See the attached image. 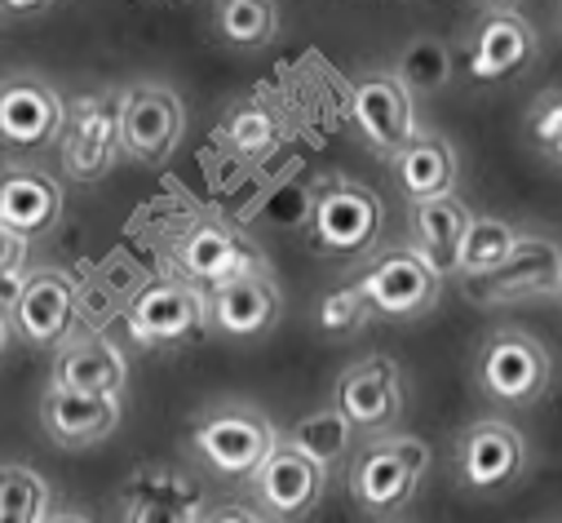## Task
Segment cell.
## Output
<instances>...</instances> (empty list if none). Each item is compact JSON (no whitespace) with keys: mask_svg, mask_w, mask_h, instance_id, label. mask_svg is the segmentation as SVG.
<instances>
[{"mask_svg":"<svg viewBox=\"0 0 562 523\" xmlns=\"http://www.w3.org/2000/svg\"><path fill=\"white\" fill-rule=\"evenodd\" d=\"M479 390L501 409H531L549 396L553 386V355L549 346L527 329H496L479 346L474 359Z\"/></svg>","mask_w":562,"mask_h":523,"instance_id":"6da1fadb","label":"cell"},{"mask_svg":"<svg viewBox=\"0 0 562 523\" xmlns=\"http://www.w3.org/2000/svg\"><path fill=\"white\" fill-rule=\"evenodd\" d=\"M426 470H430L426 439L385 431L350 461V497L363 514H394L416 497Z\"/></svg>","mask_w":562,"mask_h":523,"instance_id":"7a4b0ae2","label":"cell"},{"mask_svg":"<svg viewBox=\"0 0 562 523\" xmlns=\"http://www.w3.org/2000/svg\"><path fill=\"white\" fill-rule=\"evenodd\" d=\"M306 226L319 253L328 257H363L372 253L381 226H385V204L372 187L355 178H328L306 209Z\"/></svg>","mask_w":562,"mask_h":523,"instance_id":"3957f363","label":"cell"},{"mask_svg":"<svg viewBox=\"0 0 562 523\" xmlns=\"http://www.w3.org/2000/svg\"><path fill=\"white\" fill-rule=\"evenodd\" d=\"M191 448L213 475L252 479L261 470V461L279 448V435H274L266 413H257L248 404H222L195 422Z\"/></svg>","mask_w":562,"mask_h":523,"instance_id":"277c9868","label":"cell"},{"mask_svg":"<svg viewBox=\"0 0 562 523\" xmlns=\"http://www.w3.org/2000/svg\"><path fill=\"white\" fill-rule=\"evenodd\" d=\"M120 134H124V156L128 160L165 165L182 147L187 107L160 80L128 85V89H120Z\"/></svg>","mask_w":562,"mask_h":523,"instance_id":"5b68a950","label":"cell"},{"mask_svg":"<svg viewBox=\"0 0 562 523\" xmlns=\"http://www.w3.org/2000/svg\"><path fill=\"white\" fill-rule=\"evenodd\" d=\"M562 289V244L549 235H518L514 253L487 276L465 280V298L474 307H505L531 298H558Z\"/></svg>","mask_w":562,"mask_h":523,"instance_id":"8992f818","label":"cell"},{"mask_svg":"<svg viewBox=\"0 0 562 523\" xmlns=\"http://www.w3.org/2000/svg\"><path fill=\"white\" fill-rule=\"evenodd\" d=\"M58 156H63L67 178H76V182H98L111 174V165L124 156L120 93H89L67 107Z\"/></svg>","mask_w":562,"mask_h":523,"instance_id":"52a82bcc","label":"cell"},{"mask_svg":"<svg viewBox=\"0 0 562 523\" xmlns=\"http://www.w3.org/2000/svg\"><path fill=\"white\" fill-rule=\"evenodd\" d=\"M359 289L372 302V315H381V320H420V315H430L439 307L443 276L416 248H390L359 276Z\"/></svg>","mask_w":562,"mask_h":523,"instance_id":"ba28073f","label":"cell"},{"mask_svg":"<svg viewBox=\"0 0 562 523\" xmlns=\"http://www.w3.org/2000/svg\"><path fill=\"white\" fill-rule=\"evenodd\" d=\"M350 120H355L359 138L372 152H381V156L394 160L416 138V102H412V89L403 85L398 71H368L350 89Z\"/></svg>","mask_w":562,"mask_h":523,"instance_id":"9c48e42d","label":"cell"},{"mask_svg":"<svg viewBox=\"0 0 562 523\" xmlns=\"http://www.w3.org/2000/svg\"><path fill=\"white\" fill-rule=\"evenodd\" d=\"M209 324V293L191 280H156L128 302V337L137 346H178Z\"/></svg>","mask_w":562,"mask_h":523,"instance_id":"30bf717a","label":"cell"},{"mask_svg":"<svg viewBox=\"0 0 562 523\" xmlns=\"http://www.w3.org/2000/svg\"><path fill=\"white\" fill-rule=\"evenodd\" d=\"M527 470V439L514 422H501V418H483L474 426L461 431V444H457V475L470 492H505L522 479Z\"/></svg>","mask_w":562,"mask_h":523,"instance_id":"8fae6325","label":"cell"},{"mask_svg":"<svg viewBox=\"0 0 562 523\" xmlns=\"http://www.w3.org/2000/svg\"><path fill=\"white\" fill-rule=\"evenodd\" d=\"M67 102L41 76H5L0 80V143L10 152H41L63 138Z\"/></svg>","mask_w":562,"mask_h":523,"instance_id":"7c38bea8","label":"cell"},{"mask_svg":"<svg viewBox=\"0 0 562 523\" xmlns=\"http://www.w3.org/2000/svg\"><path fill=\"white\" fill-rule=\"evenodd\" d=\"M173 257H178L182 280H191V285H200V289H217V285L239 280V276H248V271L261 267L257 244H252L239 226L217 222V218L195 222V226L178 240V253H173Z\"/></svg>","mask_w":562,"mask_h":523,"instance_id":"4fadbf2b","label":"cell"},{"mask_svg":"<svg viewBox=\"0 0 562 523\" xmlns=\"http://www.w3.org/2000/svg\"><path fill=\"white\" fill-rule=\"evenodd\" d=\"M337 409L363 435H385L403 418V372L390 355H363L337 377Z\"/></svg>","mask_w":562,"mask_h":523,"instance_id":"5bb4252c","label":"cell"},{"mask_svg":"<svg viewBox=\"0 0 562 523\" xmlns=\"http://www.w3.org/2000/svg\"><path fill=\"white\" fill-rule=\"evenodd\" d=\"M252 488H257L261 510H270L274 519H284V523H297L324 501L328 470L315 457H306L302 448H293L289 439H279V448L252 475Z\"/></svg>","mask_w":562,"mask_h":523,"instance_id":"9a60e30c","label":"cell"},{"mask_svg":"<svg viewBox=\"0 0 562 523\" xmlns=\"http://www.w3.org/2000/svg\"><path fill=\"white\" fill-rule=\"evenodd\" d=\"M536 27L514 14V10H492L479 19L474 36H470V54H465V71L474 85H496L509 76H522L536 63Z\"/></svg>","mask_w":562,"mask_h":523,"instance_id":"2e32d148","label":"cell"},{"mask_svg":"<svg viewBox=\"0 0 562 523\" xmlns=\"http://www.w3.org/2000/svg\"><path fill=\"white\" fill-rule=\"evenodd\" d=\"M284 315V298L266 267L209 289V324L226 337H261Z\"/></svg>","mask_w":562,"mask_h":523,"instance_id":"e0dca14e","label":"cell"},{"mask_svg":"<svg viewBox=\"0 0 562 523\" xmlns=\"http://www.w3.org/2000/svg\"><path fill=\"white\" fill-rule=\"evenodd\" d=\"M124 381H128L124 350L106 333H85L67 342L54 355V372H49V386L76 390V396H106V400H120Z\"/></svg>","mask_w":562,"mask_h":523,"instance_id":"ac0fdd59","label":"cell"},{"mask_svg":"<svg viewBox=\"0 0 562 523\" xmlns=\"http://www.w3.org/2000/svg\"><path fill=\"white\" fill-rule=\"evenodd\" d=\"M76 298L80 293H76L71 276H63V271H36V276H27V289L14 302L10 324L32 346H58V342H67V333L76 324Z\"/></svg>","mask_w":562,"mask_h":523,"instance_id":"d6986e66","label":"cell"},{"mask_svg":"<svg viewBox=\"0 0 562 523\" xmlns=\"http://www.w3.org/2000/svg\"><path fill=\"white\" fill-rule=\"evenodd\" d=\"M41 426L58 448H89L120 426V400L76 396V390L49 386L41 400Z\"/></svg>","mask_w":562,"mask_h":523,"instance_id":"ffe728a7","label":"cell"},{"mask_svg":"<svg viewBox=\"0 0 562 523\" xmlns=\"http://www.w3.org/2000/svg\"><path fill=\"white\" fill-rule=\"evenodd\" d=\"M470 226H474V213L457 196H439V200L412 204V248L426 257L443 280L461 276V253H465Z\"/></svg>","mask_w":562,"mask_h":523,"instance_id":"44dd1931","label":"cell"},{"mask_svg":"<svg viewBox=\"0 0 562 523\" xmlns=\"http://www.w3.org/2000/svg\"><path fill=\"white\" fill-rule=\"evenodd\" d=\"M124 523H204V497L178 470H137L124 488Z\"/></svg>","mask_w":562,"mask_h":523,"instance_id":"7402d4cb","label":"cell"},{"mask_svg":"<svg viewBox=\"0 0 562 523\" xmlns=\"http://www.w3.org/2000/svg\"><path fill=\"white\" fill-rule=\"evenodd\" d=\"M63 218V191L41 169H5L0 174V226L27 240L54 231Z\"/></svg>","mask_w":562,"mask_h":523,"instance_id":"603a6c76","label":"cell"},{"mask_svg":"<svg viewBox=\"0 0 562 523\" xmlns=\"http://www.w3.org/2000/svg\"><path fill=\"white\" fill-rule=\"evenodd\" d=\"M390 165H394V182L407 196V204L452 196L457 187V152L439 134H416Z\"/></svg>","mask_w":562,"mask_h":523,"instance_id":"cb8c5ba5","label":"cell"},{"mask_svg":"<svg viewBox=\"0 0 562 523\" xmlns=\"http://www.w3.org/2000/svg\"><path fill=\"white\" fill-rule=\"evenodd\" d=\"M355 426H350V418L333 404V409H319V413H306L302 422H293V431H289V444L293 448H302L306 457H315L328 475L346 461V453H350V444H355Z\"/></svg>","mask_w":562,"mask_h":523,"instance_id":"d4e9b609","label":"cell"},{"mask_svg":"<svg viewBox=\"0 0 562 523\" xmlns=\"http://www.w3.org/2000/svg\"><path fill=\"white\" fill-rule=\"evenodd\" d=\"M213 23L231 49H266L279 36V5L274 0H217Z\"/></svg>","mask_w":562,"mask_h":523,"instance_id":"484cf974","label":"cell"},{"mask_svg":"<svg viewBox=\"0 0 562 523\" xmlns=\"http://www.w3.org/2000/svg\"><path fill=\"white\" fill-rule=\"evenodd\" d=\"M49 483L23 466L5 461L0 466V523H49Z\"/></svg>","mask_w":562,"mask_h":523,"instance_id":"4316f807","label":"cell"},{"mask_svg":"<svg viewBox=\"0 0 562 523\" xmlns=\"http://www.w3.org/2000/svg\"><path fill=\"white\" fill-rule=\"evenodd\" d=\"M394 71L403 76V85H407L412 93H439V89L452 80V49H448V41H439V36H412V41L403 45Z\"/></svg>","mask_w":562,"mask_h":523,"instance_id":"83f0119b","label":"cell"},{"mask_svg":"<svg viewBox=\"0 0 562 523\" xmlns=\"http://www.w3.org/2000/svg\"><path fill=\"white\" fill-rule=\"evenodd\" d=\"M514 244H518V231H514L505 218H479V213H474V226H470L465 253H461V280L496 271L501 262L514 253Z\"/></svg>","mask_w":562,"mask_h":523,"instance_id":"f1b7e54d","label":"cell"},{"mask_svg":"<svg viewBox=\"0 0 562 523\" xmlns=\"http://www.w3.org/2000/svg\"><path fill=\"white\" fill-rule=\"evenodd\" d=\"M222 138H226V147H231L235 156H244V160H261V156L279 143V120L270 115V107H261V102H244V107H235V111L226 115Z\"/></svg>","mask_w":562,"mask_h":523,"instance_id":"f546056e","label":"cell"},{"mask_svg":"<svg viewBox=\"0 0 562 523\" xmlns=\"http://www.w3.org/2000/svg\"><path fill=\"white\" fill-rule=\"evenodd\" d=\"M527 138L536 156L562 174V89H549L527 107Z\"/></svg>","mask_w":562,"mask_h":523,"instance_id":"4dcf8cb0","label":"cell"},{"mask_svg":"<svg viewBox=\"0 0 562 523\" xmlns=\"http://www.w3.org/2000/svg\"><path fill=\"white\" fill-rule=\"evenodd\" d=\"M368 320H372V302L363 298L359 285L333 289V293L319 302V329H324L328 337H350V333H359Z\"/></svg>","mask_w":562,"mask_h":523,"instance_id":"1f68e13d","label":"cell"},{"mask_svg":"<svg viewBox=\"0 0 562 523\" xmlns=\"http://www.w3.org/2000/svg\"><path fill=\"white\" fill-rule=\"evenodd\" d=\"M27 257H32V240L10 231V226H0V271H23Z\"/></svg>","mask_w":562,"mask_h":523,"instance_id":"d6a6232c","label":"cell"},{"mask_svg":"<svg viewBox=\"0 0 562 523\" xmlns=\"http://www.w3.org/2000/svg\"><path fill=\"white\" fill-rule=\"evenodd\" d=\"M27 276L23 271H0V311H14V302L23 298Z\"/></svg>","mask_w":562,"mask_h":523,"instance_id":"836d02e7","label":"cell"},{"mask_svg":"<svg viewBox=\"0 0 562 523\" xmlns=\"http://www.w3.org/2000/svg\"><path fill=\"white\" fill-rule=\"evenodd\" d=\"M204 523H266V519L252 514V510H244V505H217V510L204 514Z\"/></svg>","mask_w":562,"mask_h":523,"instance_id":"e575fe53","label":"cell"},{"mask_svg":"<svg viewBox=\"0 0 562 523\" xmlns=\"http://www.w3.org/2000/svg\"><path fill=\"white\" fill-rule=\"evenodd\" d=\"M54 5V0H0V14H14V19H36Z\"/></svg>","mask_w":562,"mask_h":523,"instance_id":"d590c367","label":"cell"},{"mask_svg":"<svg viewBox=\"0 0 562 523\" xmlns=\"http://www.w3.org/2000/svg\"><path fill=\"white\" fill-rule=\"evenodd\" d=\"M5 342H10V315L0 311V355H5Z\"/></svg>","mask_w":562,"mask_h":523,"instance_id":"8d00e7d4","label":"cell"},{"mask_svg":"<svg viewBox=\"0 0 562 523\" xmlns=\"http://www.w3.org/2000/svg\"><path fill=\"white\" fill-rule=\"evenodd\" d=\"M49 523H89V519H80V514H54Z\"/></svg>","mask_w":562,"mask_h":523,"instance_id":"74e56055","label":"cell"},{"mask_svg":"<svg viewBox=\"0 0 562 523\" xmlns=\"http://www.w3.org/2000/svg\"><path fill=\"white\" fill-rule=\"evenodd\" d=\"M483 5H492V10H514V0H483Z\"/></svg>","mask_w":562,"mask_h":523,"instance_id":"f35d334b","label":"cell"},{"mask_svg":"<svg viewBox=\"0 0 562 523\" xmlns=\"http://www.w3.org/2000/svg\"><path fill=\"white\" fill-rule=\"evenodd\" d=\"M558 302H562V289H558Z\"/></svg>","mask_w":562,"mask_h":523,"instance_id":"ab89813d","label":"cell"}]
</instances>
